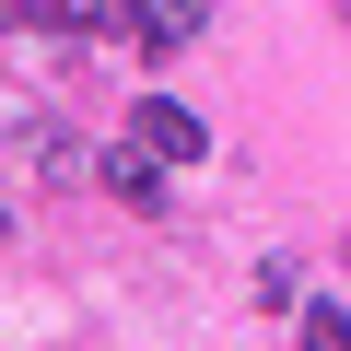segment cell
I'll return each mask as SVG.
<instances>
[{
	"mask_svg": "<svg viewBox=\"0 0 351 351\" xmlns=\"http://www.w3.org/2000/svg\"><path fill=\"white\" fill-rule=\"evenodd\" d=\"M129 141H152L164 164H199V117L176 106V94H141V117H129Z\"/></svg>",
	"mask_w": 351,
	"mask_h": 351,
	"instance_id": "6da1fadb",
	"label": "cell"
},
{
	"mask_svg": "<svg viewBox=\"0 0 351 351\" xmlns=\"http://www.w3.org/2000/svg\"><path fill=\"white\" fill-rule=\"evenodd\" d=\"M106 188H117L129 211H164V152H152V141H129V152H106Z\"/></svg>",
	"mask_w": 351,
	"mask_h": 351,
	"instance_id": "7a4b0ae2",
	"label": "cell"
},
{
	"mask_svg": "<svg viewBox=\"0 0 351 351\" xmlns=\"http://www.w3.org/2000/svg\"><path fill=\"white\" fill-rule=\"evenodd\" d=\"M129 12H141V47H188L211 24V0H129Z\"/></svg>",
	"mask_w": 351,
	"mask_h": 351,
	"instance_id": "3957f363",
	"label": "cell"
},
{
	"mask_svg": "<svg viewBox=\"0 0 351 351\" xmlns=\"http://www.w3.org/2000/svg\"><path fill=\"white\" fill-rule=\"evenodd\" d=\"M304 339L316 351H351V304H304Z\"/></svg>",
	"mask_w": 351,
	"mask_h": 351,
	"instance_id": "277c9868",
	"label": "cell"
},
{
	"mask_svg": "<svg viewBox=\"0 0 351 351\" xmlns=\"http://www.w3.org/2000/svg\"><path fill=\"white\" fill-rule=\"evenodd\" d=\"M0 12H36V0H0Z\"/></svg>",
	"mask_w": 351,
	"mask_h": 351,
	"instance_id": "5b68a950",
	"label": "cell"
},
{
	"mask_svg": "<svg viewBox=\"0 0 351 351\" xmlns=\"http://www.w3.org/2000/svg\"><path fill=\"white\" fill-rule=\"evenodd\" d=\"M339 12H351V0H339Z\"/></svg>",
	"mask_w": 351,
	"mask_h": 351,
	"instance_id": "8992f818",
	"label": "cell"
}]
</instances>
